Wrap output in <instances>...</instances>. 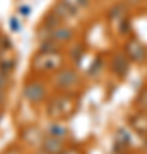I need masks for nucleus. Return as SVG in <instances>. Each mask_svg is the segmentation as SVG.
Wrapping results in <instances>:
<instances>
[{
	"instance_id": "1",
	"label": "nucleus",
	"mask_w": 147,
	"mask_h": 154,
	"mask_svg": "<svg viewBox=\"0 0 147 154\" xmlns=\"http://www.w3.org/2000/svg\"><path fill=\"white\" fill-rule=\"evenodd\" d=\"M77 110V98L72 93H58L46 101V115L51 120L70 118Z\"/></svg>"
},
{
	"instance_id": "4",
	"label": "nucleus",
	"mask_w": 147,
	"mask_h": 154,
	"mask_svg": "<svg viewBox=\"0 0 147 154\" xmlns=\"http://www.w3.org/2000/svg\"><path fill=\"white\" fill-rule=\"evenodd\" d=\"M22 94H24L26 101L33 103V105H38V103L46 99V84L39 79H31L24 84Z\"/></svg>"
},
{
	"instance_id": "16",
	"label": "nucleus",
	"mask_w": 147,
	"mask_h": 154,
	"mask_svg": "<svg viewBox=\"0 0 147 154\" xmlns=\"http://www.w3.org/2000/svg\"><path fill=\"white\" fill-rule=\"evenodd\" d=\"M2 154H24V151H22L19 146H11V147L5 149V151H4Z\"/></svg>"
},
{
	"instance_id": "7",
	"label": "nucleus",
	"mask_w": 147,
	"mask_h": 154,
	"mask_svg": "<svg viewBox=\"0 0 147 154\" xmlns=\"http://www.w3.org/2000/svg\"><path fill=\"white\" fill-rule=\"evenodd\" d=\"M65 147V139L51 137V135H44L41 144H39V151L43 154H60Z\"/></svg>"
},
{
	"instance_id": "6",
	"label": "nucleus",
	"mask_w": 147,
	"mask_h": 154,
	"mask_svg": "<svg viewBox=\"0 0 147 154\" xmlns=\"http://www.w3.org/2000/svg\"><path fill=\"white\" fill-rule=\"evenodd\" d=\"M44 38L53 39V41H57L58 45L69 43V41L74 38V29H70L69 26H63V24H60V26H57L55 29H51L50 33L39 34V39H44Z\"/></svg>"
},
{
	"instance_id": "18",
	"label": "nucleus",
	"mask_w": 147,
	"mask_h": 154,
	"mask_svg": "<svg viewBox=\"0 0 147 154\" xmlns=\"http://www.w3.org/2000/svg\"><path fill=\"white\" fill-rule=\"evenodd\" d=\"M128 2H130V4H133V5H135V4H140L142 0H128Z\"/></svg>"
},
{
	"instance_id": "11",
	"label": "nucleus",
	"mask_w": 147,
	"mask_h": 154,
	"mask_svg": "<svg viewBox=\"0 0 147 154\" xmlns=\"http://www.w3.org/2000/svg\"><path fill=\"white\" fill-rule=\"evenodd\" d=\"M130 69V60L125 53H120L113 58V72L118 74V75H125Z\"/></svg>"
},
{
	"instance_id": "19",
	"label": "nucleus",
	"mask_w": 147,
	"mask_h": 154,
	"mask_svg": "<svg viewBox=\"0 0 147 154\" xmlns=\"http://www.w3.org/2000/svg\"><path fill=\"white\" fill-rule=\"evenodd\" d=\"M130 154H133V152H130Z\"/></svg>"
},
{
	"instance_id": "17",
	"label": "nucleus",
	"mask_w": 147,
	"mask_h": 154,
	"mask_svg": "<svg viewBox=\"0 0 147 154\" xmlns=\"http://www.w3.org/2000/svg\"><path fill=\"white\" fill-rule=\"evenodd\" d=\"M60 154H82V151L77 147H65Z\"/></svg>"
},
{
	"instance_id": "14",
	"label": "nucleus",
	"mask_w": 147,
	"mask_h": 154,
	"mask_svg": "<svg viewBox=\"0 0 147 154\" xmlns=\"http://www.w3.org/2000/svg\"><path fill=\"white\" fill-rule=\"evenodd\" d=\"M62 2H63L65 5L70 7L75 14H79V12H82L84 9L89 7V2H91V0H62Z\"/></svg>"
},
{
	"instance_id": "10",
	"label": "nucleus",
	"mask_w": 147,
	"mask_h": 154,
	"mask_svg": "<svg viewBox=\"0 0 147 154\" xmlns=\"http://www.w3.org/2000/svg\"><path fill=\"white\" fill-rule=\"evenodd\" d=\"M51 12H53V14H55L57 17H58V19H60L62 22H63V21H69V19H74V17L77 16L75 12L72 11V9H70L69 5H65V4H63L62 0H58V2L55 4L53 9H51Z\"/></svg>"
},
{
	"instance_id": "12",
	"label": "nucleus",
	"mask_w": 147,
	"mask_h": 154,
	"mask_svg": "<svg viewBox=\"0 0 147 154\" xmlns=\"http://www.w3.org/2000/svg\"><path fill=\"white\" fill-rule=\"evenodd\" d=\"M22 139H24V142L36 144L39 147V144L43 140V134L39 132L36 127H27V128H24V132H22Z\"/></svg>"
},
{
	"instance_id": "15",
	"label": "nucleus",
	"mask_w": 147,
	"mask_h": 154,
	"mask_svg": "<svg viewBox=\"0 0 147 154\" xmlns=\"http://www.w3.org/2000/svg\"><path fill=\"white\" fill-rule=\"evenodd\" d=\"M137 108L140 111H147V89H144L140 96L137 98Z\"/></svg>"
},
{
	"instance_id": "2",
	"label": "nucleus",
	"mask_w": 147,
	"mask_h": 154,
	"mask_svg": "<svg viewBox=\"0 0 147 154\" xmlns=\"http://www.w3.org/2000/svg\"><path fill=\"white\" fill-rule=\"evenodd\" d=\"M63 55L62 51H41L33 57L31 60V70L36 74H55L63 67Z\"/></svg>"
},
{
	"instance_id": "13",
	"label": "nucleus",
	"mask_w": 147,
	"mask_h": 154,
	"mask_svg": "<svg viewBox=\"0 0 147 154\" xmlns=\"http://www.w3.org/2000/svg\"><path fill=\"white\" fill-rule=\"evenodd\" d=\"M115 146L118 149H127L130 146V134L127 132L125 128H118L116 134H115Z\"/></svg>"
},
{
	"instance_id": "3",
	"label": "nucleus",
	"mask_w": 147,
	"mask_h": 154,
	"mask_svg": "<svg viewBox=\"0 0 147 154\" xmlns=\"http://www.w3.org/2000/svg\"><path fill=\"white\" fill-rule=\"evenodd\" d=\"M81 81H82L81 74L75 69H70V67L57 70L55 72V77H53L55 88L58 89L60 93H72L74 88H77L81 84Z\"/></svg>"
},
{
	"instance_id": "5",
	"label": "nucleus",
	"mask_w": 147,
	"mask_h": 154,
	"mask_svg": "<svg viewBox=\"0 0 147 154\" xmlns=\"http://www.w3.org/2000/svg\"><path fill=\"white\" fill-rule=\"evenodd\" d=\"M125 55L128 57L130 62H137L140 63L147 58V48L144 46V43H140L139 39H128L125 45Z\"/></svg>"
},
{
	"instance_id": "8",
	"label": "nucleus",
	"mask_w": 147,
	"mask_h": 154,
	"mask_svg": "<svg viewBox=\"0 0 147 154\" xmlns=\"http://www.w3.org/2000/svg\"><path fill=\"white\" fill-rule=\"evenodd\" d=\"M130 127L139 135L147 137V111H137L130 116Z\"/></svg>"
},
{
	"instance_id": "20",
	"label": "nucleus",
	"mask_w": 147,
	"mask_h": 154,
	"mask_svg": "<svg viewBox=\"0 0 147 154\" xmlns=\"http://www.w3.org/2000/svg\"><path fill=\"white\" fill-rule=\"evenodd\" d=\"M145 2H147V0H145Z\"/></svg>"
},
{
	"instance_id": "9",
	"label": "nucleus",
	"mask_w": 147,
	"mask_h": 154,
	"mask_svg": "<svg viewBox=\"0 0 147 154\" xmlns=\"http://www.w3.org/2000/svg\"><path fill=\"white\" fill-rule=\"evenodd\" d=\"M44 134L46 135H51V137L65 139L69 135V128L63 123V120H51L48 125L44 127Z\"/></svg>"
}]
</instances>
